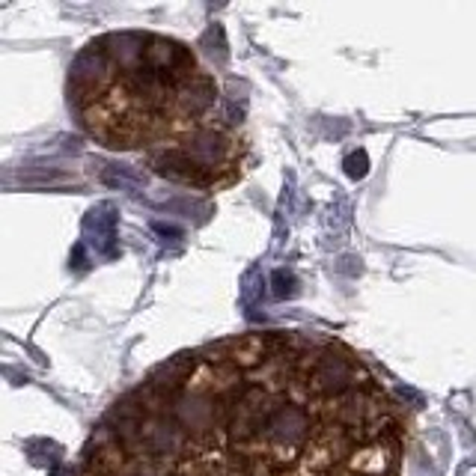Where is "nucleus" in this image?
<instances>
[{
  "label": "nucleus",
  "instance_id": "1",
  "mask_svg": "<svg viewBox=\"0 0 476 476\" xmlns=\"http://www.w3.org/2000/svg\"><path fill=\"white\" fill-rule=\"evenodd\" d=\"M72 102L104 146H170L203 128L218 87L185 45L152 33H111L81 54Z\"/></svg>",
  "mask_w": 476,
  "mask_h": 476
}]
</instances>
